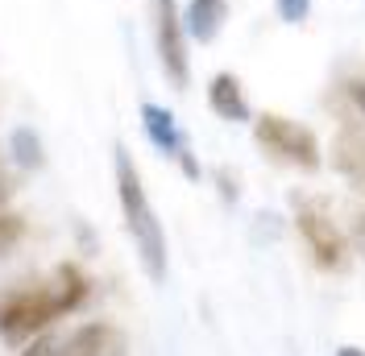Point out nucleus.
<instances>
[{"instance_id":"obj_1","label":"nucleus","mask_w":365,"mask_h":356,"mask_svg":"<svg viewBox=\"0 0 365 356\" xmlns=\"http://www.w3.org/2000/svg\"><path fill=\"white\" fill-rule=\"evenodd\" d=\"M113 178H116V203H120V220H125V232L137 248V261L145 269V278L162 286L166 282V269H170V253H166V228H162L154 203L145 195V182H141V170H137L133 154L125 145L113 150Z\"/></svg>"},{"instance_id":"obj_2","label":"nucleus","mask_w":365,"mask_h":356,"mask_svg":"<svg viewBox=\"0 0 365 356\" xmlns=\"http://www.w3.org/2000/svg\"><path fill=\"white\" fill-rule=\"evenodd\" d=\"M88 290L91 282L83 278L79 266H58L46 286L13 290V294L0 298V335L4 340H29V335L46 332L54 319L83 307Z\"/></svg>"},{"instance_id":"obj_3","label":"nucleus","mask_w":365,"mask_h":356,"mask_svg":"<svg viewBox=\"0 0 365 356\" xmlns=\"http://www.w3.org/2000/svg\"><path fill=\"white\" fill-rule=\"evenodd\" d=\"M253 141H257V150L266 157L282 162V166H295L303 174H316L319 166H324L319 137L312 133L307 125L282 116V112H262V116H253Z\"/></svg>"},{"instance_id":"obj_4","label":"nucleus","mask_w":365,"mask_h":356,"mask_svg":"<svg viewBox=\"0 0 365 356\" xmlns=\"http://www.w3.org/2000/svg\"><path fill=\"white\" fill-rule=\"evenodd\" d=\"M150 33H154V54L166 75V83L175 91L191 88V38L182 25L179 0H150Z\"/></svg>"},{"instance_id":"obj_5","label":"nucleus","mask_w":365,"mask_h":356,"mask_svg":"<svg viewBox=\"0 0 365 356\" xmlns=\"http://www.w3.org/2000/svg\"><path fill=\"white\" fill-rule=\"evenodd\" d=\"M295 232L303 248L312 253V261L328 273H341L349 266V236L341 232V224L324 211V203H299L295 211Z\"/></svg>"},{"instance_id":"obj_6","label":"nucleus","mask_w":365,"mask_h":356,"mask_svg":"<svg viewBox=\"0 0 365 356\" xmlns=\"http://www.w3.org/2000/svg\"><path fill=\"white\" fill-rule=\"evenodd\" d=\"M141 129H145V137L158 145V154H166V157L179 162L182 174L200 178V162H195V154H191V145H187V137H182L175 112L162 108V104H154V100H145V104H141Z\"/></svg>"},{"instance_id":"obj_7","label":"nucleus","mask_w":365,"mask_h":356,"mask_svg":"<svg viewBox=\"0 0 365 356\" xmlns=\"http://www.w3.org/2000/svg\"><path fill=\"white\" fill-rule=\"evenodd\" d=\"M328 166L353 182L357 191H365V120H344L341 129L332 133V145H328Z\"/></svg>"},{"instance_id":"obj_8","label":"nucleus","mask_w":365,"mask_h":356,"mask_svg":"<svg viewBox=\"0 0 365 356\" xmlns=\"http://www.w3.org/2000/svg\"><path fill=\"white\" fill-rule=\"evenodd\" d=\"M63 356H129V335L108 319H91L63 340Z\"/></svg>"},{"instance_id":"obj_9","label":"nucleus","mask_w":365,"mask_h":356,"mask_svg":"<svg viewBox=\"0 0 365 356\" xmlns=\"http://www.w3.org/2000/svg\"><path fill=\"white\" fill-rule=\"evenodd\" d=\"M207 108L216 112L220 120H228V125L253 120V108H250V100H245V83L232 70H216L207 79Z\"/></svg>"},{"instance_id":"obj_10","label":"nucleus","mask_w":365,"mask_h":356,"mask_svg":"<svg viewBox=\"0 0 365 356\" xmlns=\"http://www.w3.org/2000/svg\"><path fill=\"white\" fill-rule=\"evenodd\" d=\"M228 21V0H187L182 4V25H187V38L191 42H216L220 29Z\"/></svg>"},{"instance_id":"obj_11","label":"nucleus","mask_w":365,"mask_h":356,"mask_svg":"<svg viewBox=\"0 0 365 356\" xmlns=\"http://www.w3.org/2000/svg\"><path fill=\"white\" fill-rule=\"evenodd\" d=\"M25 232H29V228H25V216H17V211H4V207H0V261H4L13 248L21 245Z\"/></svg>"},{"instance_id":"obj_12","label":"nucleus","mask_w":365,"mask_h":356,"mask_svg":"<svg viewBox=\"0 0 365 356\" xmlns=\"http://www.w3.org/2000/svg\"><path fill=\"white\" fill-rule=\"evenodd\" d=\"M13 150H17V162L21 166H42V145H38V133L34 129H17L13 133Z\"/></svg>"},{"instance_id":"obj_13","label":"nucleus","mask_w":365,"mask_h":356,"mask_svg":"<svg viewBox=\"0 0 365 356\" xmlns=\"http://www.w3.org/2000/svg\"><path fill=\"white\" fill-rule=\"evenodd\" d=\"M274 13L282 25H303L312 17V0H274Z\"/></svg>"},{"instance_id":"obj_14","label":"nucleus","mask_w":365,"mask_h":356,"mask_svg":"<svg viewBox=\"0 0 365 356\" xmlns=\"http://www.w3.org/2000/svg\"><path fill=\"white\" fill-rule=\"evenodd\" d=\"M21 356H63V340H58V335L38 332V335H34V340L21 348Z\"/></svg>"},{"instance_id":"obj_15","label":"nucleus","mask_w":365,"mask_h":356,"mask_svg":"<svg viewBox=\"0 0 365 356\" xmlns=\"http://www.w3.org/2000/svg\"><path fill=\"white\" fill-rule=\"evenodd\" d=\"M344 100H349L353 112L365 120V79H344Z\"/></svg>"},{"instance_id":"obj_16","label":"nucleus","mask_w":365,"mask_h":356,"mask_svg":"<svg viewBox=\"0 0 365 356\" xmlns=\"http://www.w3.org/2000/svg\"><path fill=\"white\" fill-rule=\"evenodd\" d=\"M353 245L365 253V203L357 207V211H353Z\"/></svg>"},{"instance_id":"obj_17","label":"nucleus","mask_w":365,"mask_h":356,"mask_svg":"<svg viewBox=\"0 0 365 356\" xmlns=\"http://www.w3.org/2000/svg\"><path fill=\"white\" fill-rule=\"evenodd\" d=\"M9 195V174H4V154H0V199Z\"/></svg>"},{"instance_id":"obj_18","label":"nucleus","mask_w":365,"mask_h":356,"mask_svg":"<svg viewBox=\"0 0 365 356\" xmlns=\"http://www.w3.org/2000/svg\"><path fill=\"white\" fill-rule=\"evenodd\" d=\"M336 356H365L357 344H344V348H336Z\"/></svg>"}]
</instances>
